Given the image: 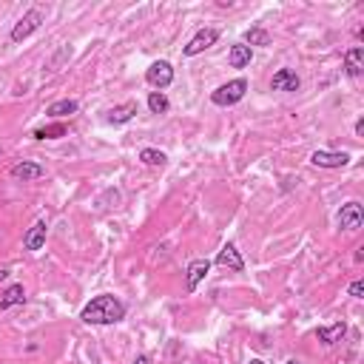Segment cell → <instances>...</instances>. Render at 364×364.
Returning <instances> with one entry per match:
<instances>
[{"instance_id":"2","label":"cell","mask_w":364,"mask_h":364,"mask_svg":"<svg viewBox=\"0 0 364 364\" xmlns=\"http://www.w3.org/2000/svg\"><path fill=\"white\" fill-rule=\"evenodd\" d=\"M245 94H247V80L245 77H236V80H228L219 88L210 91V103L219 106V108H228V106H236L245 97Z\"/></svg>"},{"instance_id":"5","label":"cell","mask_w":364,"mask_h":364,"mask_svg":"<svg viewBox=\"0 0 364 364\" xmlns=\"http://www.w3.org/2000/svg\"><path fill=\"white\" fill-rule=\"evenodd\" d=\"M217 40H219V32H217V29H210V26H208V29H199V32L182 46V57H197V54L208 51Z\"/></svg>"},{"instance_id":"10","label":"cell","mask_w":364,"mask_h":364,"mask_svg":"<svg viewBox=\"0 0 364 364\" xmlns=\"http://www.w3.org/2000/svg\"><path fill=\"white\" fill-rule=\"evenodd\" d=\"M46 234H49V225H46V219H37L29 231H26V236H23V247L29 254H37V251H43L46 247Z\"/></svg>"},{"instance_id":"12","label":"cell","mask_w":364,"mask_h":364,"mask_svg":"<svg viewBox=\"0 0 364 364\" xmlns=\"http://www.w3.org/2000/svg\"><path fill=\"white\" fill-rule=\"evenodd\" d=\"M9 174L14 180H21V182H32V180H40L46 174V168L40 162H32V160H23V162H14L9 168Z\"/></svg>"},{"instance_id":"24","label":"cell","mask_w":364,"mask_h":364,"mask_svg":"<svg viewBox=\"0 0 364 364\" xmlns=\"http://www.w3.org/2000/svg\"><path fill=\"white\" fill-rule=\"evenodd\" d=\"M353 131H356V137H361V134H364V117H359V120H356Z\"/></svg>"},{"instance_id":"16","label":"cell","mask_w":364,"mask_h":364,"mask_svg":"<svg viewBox=\"0 0 364 364\" xmlns=\"http://www.w3.org/2000/svg\"><path fill=\"white\" fill-rule=\"evenodd\" d=\"M26 287L23 284H9L3 293H0V311H12L17 304H26Z\"/></svg>"},{"instance_id":"21","label":"cell","mask_w":364,"mask_h":364,"mask_svg":"<svg viewBox=\"0 0 364 364\" xmlns=\"http://www.w3.org/2000/svg\"><path fill=\"white\" fill-rule=\"evenodd\" d=\"M140 162H145L151 168H162V165H168V157H165V151H160V148H143L140 151Z\"/></svg>"},{"instance_id":"22","label":"cell","mask_w":364,"mask_h":364,"mask_svg":"<svg viewBox=\"0 0 364 364\" xmlns=\"http://www.w3.org/2000/svg\"><path fill=\"white\" fill-rule=\"evenodd\" d=\"M171 108V100L165 97V91H151L148 94V111L151 114H165Z\"/></svg>"},{"instance_id":"17","label":"cell","mask_w":364,"mask_h":364,"mask_svg":"<svg viewBox=\"0 0 364 364\" xmlns=\"http://www.w3.org/2000/svg\"><path fill=\"white\" fill-rule=\"evenodd\" d=\"M361 71H364V49L353 46L344 54V74H348V77H359Z\"/></svg>"},{"instance_id":"9","label":"cell","mask_w":364,"mask_h":364,"mask_svg":"<svg viewBox=\"0 0 364 364\" xmlns=\"http://www.w3.org/2000/svg\"><path fill=\"white\" fill-rule=\"evenodd\" d=\"M214 262H217L219 267H228V271H234V274H242V271H245V259H242V254L236 251L234 242H225L222 251L217 254Z\"/></svg>"},{"instance_id":"8","label":"cell","mask_w":364,"mask_h":364,"mask_svg":"<svg viewBox=\"0 0 364 364\" xmlns=\"http://www.w3.org/2000/svg\"><path fill=\"white\" fill-rule=\"evenodd\" d=\"M302 88V77L293 69H279L274 77H271V91H287V94H296Z\"/></svg>"},{"instance_id":"1","label":"cell","mask_w":364,"mask_h":364,"mask_svg":"<svg viewBox=\"0 0 364 364\" xmlns=\"http://www.w3.org/2000/svg\"><path fill=\"white\" fill-rule=\"evenodd\" d=\"M125 313H128V308H125L123 299L111 296V293H100L91 302H86V308L80 311V319L86 324H94V328H108V324L123 321Z\"/></svg>"},{"instance_id":"27","label":"cell","mask_w":364,"mask_h":364,"mask_svg":"<svg viewBox=\"0 0 364 364\" xmlns=\"http://www.w3.org/2000/svg\"><path fill=\"white\" fill-rule=\"evenodd\" d=\"M284 364H302V361H299V359H287Z\"/></svg>"},{"instance_id":"15","label":"cell","mask_w":364,"mask_h":364,"mask_svg":"<svg viewBox=\"0 0 364 364\" xmlns=\"http://www.w3.org/2000/svg\"><path fill=\"white\" fill-rule=\"evenodd\" d=\"M344 336H348V324L344 321H336L330 328H316V339L324 344V348H333V344H339Z\"/></svg>"},{"instance_id":"13","label":"cell","mask_w":364,"mask_h":364,"mask_svg":"<svg viewBox=\"0 0 364 364\" xmlns=\"http://www.w3.org/2000/svg\"><path fill=\"white\" fill-rule=\"evenodd\" d=\"M134 117H137V103L128 100V103L114 106V108L106 114V123H108V125H125V123H131Z\"/></svg>"},{"instance_id":"23","label":"cell","mask_w":364,"mask_h":364,"mask_svg":"<svg viewBox=\"0 0 364 364\" xmlns=\"http://www.w3.org/2000/svg\"><path fill=\"white\" fill-rule=\"evenodd\" d=\"M348 293H350L353 299H361V296H364V282H361V279L350 282V287H348Z\"/></svg>"},{"instance_id":"19","label":"cell","mask_w":364,"mask_h":364,"mask_svg":"<svg viewBox=\"0 0 364 364\" xmlns=\"http://www.w3.org/2000/svg\"><path fill=\"white\" fill-rule=\"evenodd\" d=\"M66 134H69L66 123H49V125H43V128H34L32 137H34V140H60V137H66Z\"/></svg>"},{"instance_id":"4","label":"cell","mask_w":364,"mask_h":364,"mask_svg":"<svg viewBox=\"0 0 364 364\" xmlns=\"http://www.w3.org/2000/svg\"><path fill=\"white\" fill-rule=\"evenodd\" d=\"M145 83L154 91H165L171 83H174V66L168 60H157L145 69Z\"/></svg>"},{"instance_id":"18","label":"cell","mask_w":364,"mask_h":364,"mask_svg":"<svg viewBox=\"0 0 364 364\" xmlns=\"http://www.w3.org/2000/svg\"><path fill=\"white\" fill-rule=\"evenodd\" d=\"M77 108H80L77 100H57V103H51V106L46 108V114H49L51 120L60 123L63 117H71V114H77Z\"/></svg>"},{"instance_id":"6","label":"cell","mask_w":364,"mask_h":364,"mask_svg":"<svg viewBox=\"0 0 364 364\" xmlns=\"http://www.w3.org/2000/svg\"><path fill=\"white\" fill-rule=\"evenodd\" d=\"M350 160H353V157L348 154V151H324V148H319V151H313V154H311V162H313L316 168H328V171L348 168Z\"/></svg>"},{"instance_id":"26","label":"cell","mask_w":364,"mask_h":364,"mask_svg":"<svg viewBox=\"0 0 364 364\" xmlns=\"http://www.w3.org/2000/svg\"><path fill=\"white\" fill-rule=\"evenodd\" d=\"M9 276H12V274H9V271H3V267H0V282H6Z\"/></svg>"},{"instance_id":"7","label":"cell","mask_w":364,"mask_h":364,"mask_svg":"<svg viewBox=\"0 0 364 364\" xmlns=\"http://www.w3.org/2000/svg\"><path fill=\"white\" fill-rule=\"evenodd\" d=\"M361 225H364V208H361V202H356V199L344 202V205L339 208V228L356 234Z\"/></svg>"},{"instance_id":"25","label":"cell","mask_w":364,"mask_h":364,"mask_svg":"<svg viewBox=\"0 0 364 364\" xmlns=\"http://www.w3.org/2000/svg\"><path fill=\"white\" fill-rule=\"evenodd\" d=\"M134 364H151V359H148V356H145V353H140V356H137V359H134Z\"/></svg>"},{"instance_id":"20","label":"cell","mask_w":364,"mask_h":364,"mask_svg":"<svg viewBox=\"0 0 364 364\" xmlns=\"http://www.w3.org/2000/svg\"><path fill=\"white\" fill-rule=\"evenodd\" d=\"M245 46H271V34H267V29H262V26H251L245 32V40H242Z\"/></svg>"},{"instance_id":"14","label":"cell","mask_w":364,"mask_h":364,"mask_svg":"<svg viewBox=\"0 0 364 364\" xmlns=\"http://www.w3.org/2000/svg\"><path fill=\"white\" fill-rule=\"evenodd\" d=\"M254 60V49L245 46V43H234L231 49H228V66L231 69H247Z\"/></svg>"},{"instance_id":"28","label":"cell","mask_w":364,"mask_h":364,"mask_svg":"<svg viewBox=\"0 0 364 364\" xmlns=\"http://www.w3.org/2000/svg\"><path fill=\"white\" fill-rule=\"evenodd\" d=\"M247 364H265L262 359H251V361H247Z\"/></svg>"},{"instance_id":"11","label":"cell","mask_w":364,"mask_h":364,"mask_svg":"<svg viewBox=\"0 0 364 364\" xmlns=\"http://www.w3.org/2000/svg\"><path fill=\"white\" fill-rule=\"evenodd\" d=\"M208 274H210V259H194L188 265V271H185V291L194 293Z\"/></svg>"},{"instance_id":"3","label":"cell","mask_w":364,"mask_h":364,"mask_svg":"<svg viewBox=\"0 0 364 364\" xmlns=\"http://www.w3.org/2000/svg\"><path fill=\"white\" fill-rule=\"evenodd\" d=\"M43 23H46V14H43L40 9H26L21 21L12 26L9 40H12V43H23V40H29V37H32L37 29H40Z\"/></svg>"}]
</instances>
